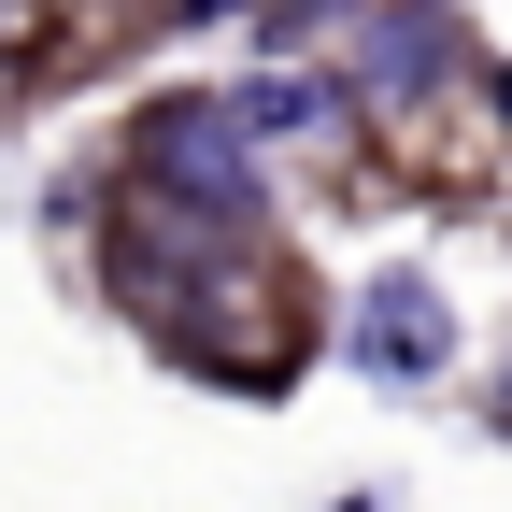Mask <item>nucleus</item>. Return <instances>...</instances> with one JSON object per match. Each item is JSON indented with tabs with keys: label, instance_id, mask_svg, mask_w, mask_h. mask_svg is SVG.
<instances>
[{
	"label": "nucleus",
	"instance_id": "obj_7",
	"mask_svg": "<svg viewBox=\"0 0 512 512\" xmlns=\"http://www.w3.org/2000/svg\"><path fill=\"white\" fill-rule=\"evenodd\" d=\"M128 29H157V43H185V29H242V0H128Z\"/></svg>",
	"mask_w": 512,
	"mask_h": 512
},
{
	"label": "nucleus",
	"instance_id": "obj_9",
	"mask_svg": "<svg viewBox=\"0 0 512 512\" xmlns=\"http://www.w3.org/2000/svg\"><path fill=\"white\" fill-rule=\"evenodd\" d=\"M484 427H498V441H512V370H498V399H484Z\"/></svg>",
	"mask_w": 512,
	"mask_h": 512
},
{
	"label": "nucleus",
	"instance_id": "obj_8",
	"mask_svg": "<svg viewBox=\"0 0 512 512\" xmlns=\"http://www.w3.org/2000/svg\"><path fill=\"white\" fill-rule=\"evenodd\" d=\"M470 114H484V143L512 157V57H484V72H470Z\"/></svg>",
	"mask_w": 512,
	"mask_h": 512
},
{
	"label": "nucleus",
	"instance_id": "obj_4",
	"mask_svg": "<svg viewBox=\"0 0 512 512\" xmlns=\"http://www.w3.org/2000/svg\"><path fill=\"white\" fill-rule=\"evenodd\" d=\"M328 356H342L356 384H384V399H427V384L470 356V328H456V299H441V271L384 256V271H370V285L328 313Z\"/></svg>",
	"mask_w": 512,
	"mask_h": 512
},
{
	"label": "nucleus",
	"instance_id": "obj_2",
	"mask_svg": "<svg viewBox=\"0 0 512 512\" xmlns=\"http://www.w3.org/2000/svg\"><path fill=\"white\" fill-rule=\"evenodd\" d=\"M100 185L143 200L157 228H185V242H256V228H285V185H271V157L228 128V86H143L128 128H114V157H100Z\"/></svg>",
	"mask_w": 512,
	"mask_h": 512
},
{
	"label": "nucleus",
	"instance_id": "obj_10",
	"mask_svg": "<svg viewBox=\"0 0 512 512\" xmlns=\"http://www.w3.org/2000/svg\"><path fill=\"white\" fill-rule=\"evenodd\" d=\"M328 512H384V484H342V498H328Z\"/></svg>",
	"mask_w": 512,
	"mask_h": 512
},
{
	"label": "nucleus",
	"instance_id": "obj_3",
	"mask_svg": "<svg viewBox=\"0 0 512 512\" xmlns=\"http://www.w3.org/2000/svg\"><path fill=\"white\" fill-rule=\"evenodd\" d=\"M342 100H356V128L384 157H413L441 114L470 100V72H484V29H470V0H356V29H342Z\"/></svg>",
	"mask_w": 512,
	"mask_h": 512
},
{
	"label": "nucleus",
	"instance_id": "obj_5",
	"mask_svg": "<svg viewBox=\"0 0 512 512\" xmlns=\"http://www.w3.org/2000/svg\"><path fill=\"white\" fill-rule=\"evenodd\" d=\"M228 128H242L256 157H313V171H356V157H370V128H356V100H342L328 57H271V72H242V86H228Z\"/></svg>",
	"mask_w": 512,
	"mask_h": 512
},
{
	"label": "nucleus",
	"instance_id": "obj_1",
	"mask_svg": "<svg viewBox=\"0 0 512 512\" xmlns=\"http://www.w3.org/2000/svg\"><path fill=\"white\" fill-rule=\"evenodd\" d=\"M143 342L185 370V384H228V399H285V384L328 356V285L285 228L256 242H200L171 271V299L143 313Z\"/></svg>",
	"mask_w": 512,
	"mask_h": 512
},
{
	"label": "nucleus",
	"instance_id": "obj_6",
	"mask_svg": "<svg viewBox=\"0 0 512 512\" xmlns=\"http://www.w3.org/2000/svg\"><path fill=\"white\" fill-rule=\"evenodd\" d=\"M242 29H256V72H271V57H328L356 29V0H242Z\"/></svg>",
	"mask_w": 512,
	"mask_h": 512
}]
</instances>
